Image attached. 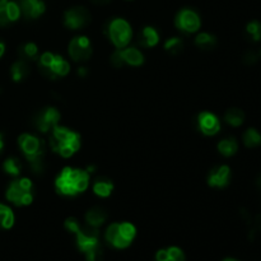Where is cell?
Instances as JSON below:
<instances>
[{"mask_svg": "<svg viewBox=\"0 0 261 261\" xmlns=\"http://www.w3.org/2000/svg\"><path fill=\"white\" fill-rule=\"evenodd\" d=\"M76 244L79 250L84 252L87 256V261H101L103 257V250L99 244L98 229L87 224L75 232Z\"/></svg>", "mask_w": 261, "mask_h": 261, "instance_id": "4", "label": "cell"}, {"mask_svg": "<svg viewBox=\"0 0 261 261\" xmlns=\"http://www.w3.org/2000/svg\"><path fill=\"white\" fill-rule=\"evenodd\" d=\"M239 149V144L233 138H228V139H223L218 143V150L221 154L224 157H232L234 153Z\"/></svg>", "mask_w": 261, "mask_h": 261, "instance_id": "23", "label": "cell"}, {"mask_svg": "<svg viewBox=\"0 0 261 261\" xmlns=\"http://www.w3.org/2000/svg\"><path fill=\"white\" fill-rule=\"evenodd\" d=\"M229 177H231V170L228 166H218L209 173L208 184L212 188H224L228 185Z\"/></svg>", "mask_w": 261, "mask_h": 261, "instance_id": "15", "label": "cell"}, {"mask_svg": "<svg viewBox=\"0 0 261 261\" xmlns=\"http://www.w3.org/2000/svg\"><path fill=\"white\" fill-rule=\"evenodd\" d=\"M4 53H5V43L0 40V58L4 55Z\"/></svg>", "mask_w": 261, "mask_h": 261, "instance_id": "37", "label": "cell"}, {"mask_svg": "<svg viewBox=\"0 0 261 261\" xmlns=\"http://www.w3.org/2000/svg\"><path fill=\"white\" fill-rule=\"evenodd\" d=\"M167 251L173 261H185V255L178 247H170L167 249Z\"/></svg>", "mask_w": 261, "mask_h": 261, "instance_id": "31", "label": "cell"}, {"mask_svg": "<svg viewBox=\"0 0 261 261\" xmlns=\"http://www.w3.org/2000/svg\"><path fill=\"white\" fill-rule=\"evenodd\" d=\"M8 2L9 0H0V27H5L12 23L8 14Z\"/></svg>", "mask_w": 261, "mask_h": 261, "instance_id": "30", "label": "cell"}, {"mask_svg": "<svg viewBox=\"0 0 261 261\" xmlns=\"http://www.w3.org/2000/svg\"><path fill=\"white\" fill-rule=\"evenodd\" d=\"M198 126L199 130L203 133L204 135H216L217 133L221 130V122H219L218 117L212 112H201L198 116Z\"/></svg>", "mask_w": 261, "mask_h": 261, "instance_id": "13", "label": "cell"}, {"mask_svg": "<svg viewBox=\"0 0 261 261\" xmlns=\"http://www.w3.org/2000/svg\"><path fill=\"white\" fill-rule=\"evenodd\" d=\"M30 74V66L24 60H17L12 66H10V76L14 82H22Z\"/></svg>", "mask_w": 261, "mask_h": 261, "instance_id": "20", "label": "cell"}, {"mask_svg": "<svg viewBox=\"0 0 261 261\" xmlns=\"http://www.w3.org/2000/svg\"><path fill=\"white\" fill-rule=\"evenodd\" d=\"M8 200L17 206H27L33 201L32 181L22 177L13 180L5 193Z\"/></svg>", "mask_w": 261, "mask_h": 261, "instance_id": "6", "label": "cell"}, {"mask_svg": "<svg viewBox=\"0 0 261 261\" xmlns=\"http://www.w3.org/2000/svg\"><path fill=\"white\" fill-rule=\"evenodd\" d=\"M247 33L251 36V38L254 41H260L261 40V23L257 20H252L247 24L246 27Z\"/></svg>", "mask_w": 261, "mask_h": 261, "instance_id": "29", "label": "cell"}, {"mask_svg": "<svg viewBox=\"0 0 261 261\" xmlns=\"http://www.w3.org/2000/svg\"><path fill=\"white\" fill-rule=\"evenodd\" d=\"M92 2L97 3V4H105V3H107L109 0H92Z\"/></svg>", "mask_w": 261, "mask_h": 261, "instance_id": "39", "label": "cell"}, {"mask_svg": "<svg viewBox=\"0 0 261 261\" xmlns=\"http://www.w3.org/2000/svg\"><path fill=\"white\" fill-rule=\"evenodd\" d=\"M91 20V14L84 7H73L64 14V24L70 30H81Z\"/></svg>", "mask_w": 261, "mask_h": 261, "instance_id": "11", "label": "cell"}, {"mask_svg": "<svg viewBox=\"0 0 261 261\" xmlns=\"http://www.w3.org/2000/svg\"><path fill=\"white\" fill-rule=\"evenodd\" d=\"M137 234V229L129 222L124 223H112L106 229V241L116 249H125L132 244Z\"/></svg>", "mask_w": 261, "mask_h": 261, "instance_id": "7", "label": "cell"}, {"mask_svg": "<svg viewBox=\"0 0 261 261\" xmlns=\"http://www.w3.org/2000/svg\"><path fill=\"white\" fill-rule=\"evenodd\" d=\"M256 59H257L256 54L251 53V51H249V53H247V54H245V56H244V61L246 64H249V65L254 64L255 61H256Z\"/></svg>", "mask_w": 261, "mask_h": 261, "instance_id": "35", "label": "cell"}, {"mask_svg": "<svg viewBox=\"0 0 261 261\" xmlns=\"http://www.w3.org/2000/svg\"><path fill=\"white\" fill-rule=\"evenodd\" d=\"M38 69L41 74L48 79H56L65 76L70 71V65L65 59L53 53H45L40 56Z\"/></svg>", "mask_w": 261, "mask_h": 261, "instance_id": "5", "label": "cell"}, {"mask_svg": "<svg viewBox=\"0 0 261 261\" xmlns=\"http://www.w3.org/2000/svg\"><path fill=\"white\" fill-rule=\"evenodd\" d=\"M65 228L68 229L69 232H73V233H75V232L81 228V223H79L78 219L76 218L70 217V218H68L65 221Z\"/></svg>", "mask_w": 261, "mask_h": 261, "instance_id": "32", "label": "cell"}, {"mask_svg": "<svg viewBox=\"0 0 261 261\" xmlns=\"http://www.w3.org/2000/svg\"><path fill=\"white\" fill-rule=\"evenodd\" d=\"M110 40L117 48H124L132 41L133 31L129 23L122 18H115L107 27Z\"/></svg>", "mask_w": 261, "mask_h": 261, "instance_id": "8", "label": "cell"}, {"mask_svg": "<svg viewBox=\"0 0 261 261\" xmlns=\"http://www.w3.org/2000/svg\"><path fill=\"white\" fill-rule=\"evenodd\" d=\"M20 12L25 18L36 19L45 13V3L42 0H19L18 2Z\"/></svg>", "mask_w": 261, "mask_h": 261, "instance_id": "14", "label": "cell"}, {"mask_svg": "<svg viewBox=\"0 0 261 261\" xmlns=\"http://www.w3.org/2000/svg\"><path fill=\"white\" fill-rule=\"evenodd\" d=\"M160 42V35L153 27H144L139 35V43L142 47H154Z\"/></svg>", "mask_w": 261, "mask_h": 261, "instance_id": "17", "label": "cell"}, {"mask_svg": "<svg viewBox=\"0 0 261 261\" xmlns=\"http://www.w3.org/2000/svg\"><path fill=\"white\" fill-rule=\"evenodd\" d=\"M176 27L186 33H194L200 28V17L193 9H182L178 12L175 19Z\"/></svg>", "mask_w": 261, "mask_h": 261, "instance_id": "12", "label": "cell"}, {"mask_svg": "<svg viewBox=\"0 0 261 261\" xmlns=\"http://www.w3.org/2000/svg\"><path fill=\"white\" fill-rule=\"evenodd\" d=\"M165 48L166 51H168V53L172 54V55H177V54H180L184 48L182 40L178 37L168 38L165 43Z\"/></svg>", "mask_w": 261, "mask_h": 261, "instance_id": "28", "label": "cell"}, {"mask_svg": "<svg viewBox=\"0 0 261 261\" xmlns=\"http://www.w3.org/2000/svg\"><path fill=\"white\" fill-rule=\"evenodd\" d=\"M68 53L74 61H87L92 56L91 41L86 36H76L69 42Z\"/></svg>", "mask_w": 261, "mask_h": 261, "instance_id": "10", "label": "cell"}, {"mask_svg": "<svg viewBox=\"0 0 261 261\" xmlns=\"http://www.w3.org/2000/svg\"><path fill=\"white\" fill-rule=\"evenodd\" d=\"M110 60H111V64L115 66V68H121V66L124 65L121 56H120V51L119 50L115 51V53L112 54L111 59H110Z\"/></svg>", "mask_w": 261, "mask_h": 261, "instance_id": "33", "label": "cell"}, {"mask_svg": "<svg viewBox=\"0 0 261 261\" xmlns=\"http://www.w3.org/2000/svg\"><path fill=\"white\" fill-rule=\"evenodd\" d=\"M87 73H88V71H87V68H79L78 69V75L86 76Z\"/></svg>", "mask_w": 261, "mask_h": 261, "instance_id": "36", "label": "cell"}, {"mask_svg": "<svg viewBox=\"0 0 261 261\" xmlns=\"http://www.w3.org/2000/svg\"><path fill=\"white\" fill-rule=\"evenodd\" d=\"M56 190L66 196L83 193L89 186V172L81 168L65 167L55 181Z\"/></svg>", "mask_w": 261, "mask_h": 261, "instance_id": "1", "label": "cell"}, {"mask_svg": "<svg viewBox=\"0 0 261 261\" xmlns=\"http://www.w3.org/2000/svg\"><path fill=\"white\" fill-rule=\"evenodd\" d=\"M244 143L247 148H255L261 144V135L255 129H249L244 133Z\"/></svg>", "mask_w": 261, "mask_h": 261, "instance_id": "27", "label": "cell"}, {"mask_svg": "<svg viewBox=\"0 0 261 261\" xmlns=\"http://www.w3.org/2000/svg\"><path fill=\"white\" fill-rule=\"evenodd\" d=\"M18 144L24 154L25 160L30 162L31 168L35 173L42 172L43 155H45V143L32 134H20L18 138Z\"/></svg>", "mask_w": 261, "mask_h": 261, "instance_id": "3", "label": "cell"}, {"mask_svg": "<svg viewBox=\"0 0 261 261\" xmlns=\"http://www.w3.org/2000/svg\"><path fill=\"white\" fill-rule=\"evenodd\" d=\"M120 56L122 59V63L132 66H140L144 63V56L140 53V50L135 47H124L119 48Z\"/></svg>", "mask_w": 261, "mask_h": 261, "instance_id": "16", "label": "cell"}, {"mask_svg": "<svg viewBox=\"0 0 261 261\" xmlns=\"http://www.w3.org/2000/svg\"><path fill=\"white\" fill-rule=\"evenodd\" d=\"M224 120L232 126H240L245 121V114L240 109H231L224 115Z\"/></svg>", "mask_w": 261, "mask_h": 261, "instance_id": "26", "label": "cell"}, {"mask_svg": "<svg viewBox=\"0 0 261 261\" xmlns=\"http://www.w3.org/2000/svg\"><path fill=\"white\" fill-rule=\"evenodd\" d=\"M223 261H237V260H234V259H226V260H223Z\"/></svg>", "mask_w": 261, "mask_h": 261, "instance_id": "40", "label": "cell"}, {"mask_svg": "<svg viewBox=\"0 0 261 261\" xmlns=\"http://www.w3.org/2000/svg\"><path fill=\"white\" fill-rule=\"evenodd\" d=\"M50 145L55 153L64 158H69L81 148V135L66 127L56 126L51 130Z\"/></svg>", "mask_w": 261, "mask_h": 261, "instance_id": "2", "label": "cell"}, {"mask_svg": "<svg viewBox=\"0 0 261 261\" xmlns=\"http://www.w3.org/2000/svg\"><path fill=\"white\" fill-rule=\"evenodd\" d=\"M3 170L5 173L10 176H19L20 171H22V163L18 158L10 157L8 160L4 161L3 163Z\"/></svg>", "mask_w": 261, "mask_h": 261, "instance_id": "25", "label": "cell"}, {"mask_svg": "<svg viewBox=\"0 0 261 261\" xmlns=\"http://www.w3.org/2000/svg\"><path fill=\"white\" fill-rule=\"evenodd\" d=\"M92 189H93V193L97 196H99V198H107L114 191V184H112V181L110 178L98 177L93 182Z\"/></svg>", "mask_w": 261, "mask_h": 261, "instance_id": "18", "label": "cell"}, {"mask_svg": "<svg viewBox=\"0 0 261 261\" xmlns=\"http://www.w3.org/2000/svg\"><path fill=\"white\" fill-rule=\"evenodd\" d=\"M20 59L24 61H35L38 59V47L33 42H27L18 48Z\"/></svg>", "mask_w": 261, "mask_h": 261, "instance_id": "21", "label": "cell"}, {"mask_svg": "<svg viewBox=\"0 0 261 261\" xmlns=\"http://www.w3.org/2000/svg\"><path fill=\"white\" fill-rule=\"evenodd\" d=\"M155 260L157 261H173L172 259H171L170 255H168L167 250H160V251L157 252V255H155Z\"/></svg>", "mask_w": 261, "mask_h": 261, "instance_id": "34", "label": "cell"}, {"mask_svg": "<svg viewBox=\"0 0 261 261\" xmlns=\"http://www.w3.org/2000/svg\"><path fill=\"white\" fill-rule=\"evenodd\" d=\"M106 219H107L106 212H105L102 208H99V206L89 209L86 214L87 224L91 227H94V228H98L99 226H102Z\"/></svg>", "mask_w": 261, "mask_h": 261, "instance_id": "19", "label": "cell"}, {"mask_svg": "<svg viewBox=\"0 0 261 261\" xmlns=\"http://www.w3.org/2000/svg\"><path fill=\"white\" fill-rule=\"evenodd\" d=\"M259 185H260V188H261V176H260V178H259Z\"/></svg>", "mask_w": 261, "mask_h": 261, "instance_id": "41", "label": "cell"}, {"mask_svg": "<svg viewBox=\"0 0 261 261\" xmlns=\"http://www.w3.org/2000/svg\"><path fill=\"white\" fill-rule=\"evenodd\" d=\"M3 148H4V140H3L2 134H0V152L3 150Z\"/></svg>", "mask_w": 261, "mask_h": 261, "instance_id": "38", "label": "cell"}, {"mask_svg": "<svg viewBox=\"0 0 261 261\" xmlns=\"http://www.w3.org/2000/svg\"><path fill=\"white\" fill-rule=\"evenodd\" d=\"M60 121V114L54 107H46V109L40 110L33 117V124L36 129L40 130L41 133H48L58 126Z\"/></svg>", "mask_w": 261, "mask_h": 261, "instance_id": "9", "label": "cell"}, {"mask_svg": "<svg viewBox=\"0 0 261 261\" xmlns=\"http://www.w3.org/2000/svg\"><path fill=\"white\" fill-rule=\"evenodd\" d=\"M14 224V213L9 206L0 204V228L9 229Z\"/></svg>", "mask_w": 261, "mask_h": 261, "instance_id": "22", "label": "cell"}, {"mask_svg": "<svg viewBox=\"0 0 261 261\" xmlns=\"http://www.w3.org/2000/svg\"><path fill=\"white\" fill-rule=\"evenodd\" d=\"M217 40L213 35L211 33H200V35L196 36L195 38V45L198 46L201 50H212V48L216 46Z\"/></svg>", "mask_w": 261, "mask_h": 261, "instance_id": "24", "label": "cell"}]
</instances>
